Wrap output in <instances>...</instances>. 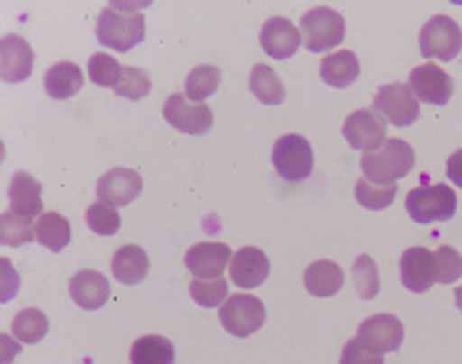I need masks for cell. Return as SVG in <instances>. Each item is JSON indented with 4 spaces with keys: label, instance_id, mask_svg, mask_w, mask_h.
<instances>
[{
    "label": "cell",
    "instance_id": "obj_36",
    "mask_svg": "<svg viewBox=\"0 0 462 364\" xmlns=\"http://www.w3.org/2000/svg\"><path fill=\"white\" fill-rule=\"evenodd\" d=\"M433 269H436V282L453 285L462 278V255L455 248L440 246L433 253Z\"/></svg>",
    "mask_w": 462,
    "mask_h": 364
},
{
    "label": "cell",
    "instance_id": "obj_22",
    "mask_svg": "<svg viewBox=\"0 0 462 364\" xmlns=\"http://www.w3.org/2000/svg\"><path fill=\"white\" fill-rule=\"evenodd\" d=\"M360 76V61L353 51H336L321 59V80L331 87H351Z\"/></svg>",
    "mask_w": 462,
    "mask_h": 364
},
{
    "label": "cell",
    "instance_id": "obj_28",
    "mask_svg": "<svg viewBox=\"0 0 462 364\" xmlns=\"http://www.w3.org/2000/svg\"><path fill=\"white\" fill-rule=\"evenodd\" d=\"M219 83H222V71H219L217 66H195V68L188 73V78H185V97H188L190 103L202 105L209 96H215Z\"/></svg>",
    "mask_w": 462,
    "mask_h": 364
},
{
    "label": "cell",
    "instance_id": "obj_1",
    "mask_svg": "<svg viewBox=\"0 0 462 364\" xmlns=\"http://www.w3.org/2000/svg\"><path fill=\"white\" fill-rule=\"evenodd\" d=\"M136 8H143V5H134V8L127 3L105 5L100 17H97V41L103 47L120 51V54L142 44L143 34H146V20Z\"/></svg>",
    "mask_w": 462,
    "mask_h": 364
},
{
    "label": "cell",
    "instance_id": "obj_19",
    "mask_svg": "<svg viewBox=\"0 0 462 364\" xmlns=\"http://www.w3.org/2000/svg\"><path fill=\"white\" fill-rule=\"evenodd\" d=\"M69 294L76 306L86 311H97L110 299V282L103 272L96 269H80L69 282Z\"/></svg>",
    "mask_w": 462,
    "mask_h": 364
},
{
    "label": "cell",
    "instance_id": "obj_16",
    "mask_svg": "<svg viewBox=\"0 0 462 364\" xmlns=\"http://www.w3.org/2000/svg\"><path fill=\"white\" fill-rule=\"evenodd\" d=\"M231 250L224 243L208 241V243H198L185 253V268L190 269L195 279H217L222 278V272L231 262Z\"/></svg>",
    "mask_w": 462,
    "mask_h": 364
},
{
    "label": "cell",
    "instance_id": "obj_12",
    "mask_svg": "<svg viewBox=\"0 0 462 364\" xmlns=\"http://www.w3.org/2000/svg\"><path fill=\"white\" fill-rule=\"evenodd\" d=\"M409 87L416 100L426 105H446L453 97V78L436 64L416 66L409 76Z\"/></svg>",
    "mask_w": 462,
    "mask_h": 364
},
{
    "label": "cell",
    "instance_id": "obj_5",
    "mask_svg": "<svg viewBox=\"0 0 462 364\" xmlns=\"http://www.w3.org/2000/svg\"><path fill=\"white\" fill-rule=\"evenodd\" d=\"M273 166L287 182H304L314 170L311 143L300 134H287L273 146Z\"/></svg>",
    "mask_w": 462,
    "mask_h": 364
},
{
    "label": "cell",
    "instance_id": "obj_27",
    "mask_svg": "<svg viewBox=\"0 0 462 364\" xmlns=\"http://www.w3.org/2000/svg\"><path fill=\"white\" fill-rule=\"evenodd\" d=\"M251 93H254L263 105H280L285 103V86L271 66L255 64L251 68V78H248Z\"/></svg>",
    "mask_w": 462,
    "mask_h": 364
},
{
    "label": "cell",
    "instance_id": "obj_34",
    "mask_svg": "<svg viewBox=\"0 0 462 364\" xmlns=\"http://www.w3.org/2000/svg\"><path fill=\"white\" fill-rule=\"evenodd\" d=\"M122 71H125V66H122L117 59H112L110 54L90 56L88 76L96 86L117 90V86H120V80H122Z\"/></svg>",
    "mask_w": 462,
    "mask_h": 364
},
{
    "label": "cell",
    "instance_id": "obj_41",
    "mask_svg": "<svg viewBox=\"0 0 462 364\" xmlns=\"http://www.w3.org/2000/svg\"><path fill=\"white\" fill-rule=\"evenodd\" d=\"M455 304H457V309L462 311V287H455Z\"/></svg>",
    "mask_w": 462,
    "mask_h": 364
},
{
    "label": "cell",
    "instance_id": "obj_35",
    "mask_svg": "<svg viewBox=\"0 0 462 364\" xmlns=\"http://www.w3.org/2000/svg\"><path fill=\"white\" fill-rule=\"evenodd\" d=\"M86 223L88 229L97 236H115L122 226V216L117 212V206L105 205V202H96L86 209Z\"/></svg>",
    "mask_w": 462,
    "mask_h": 364
},
{
    "label": "cell",
    "instance_id": "obj_7",
    "mask_svg": "<svg viewBox=\"0 0 462 364\" xmlns=\"http://www.w3.org/2000/svg\"><path fill=\"white\" fill-rule=\"evenodd\" d=\"M419 47L426 59H440L443 64L453 61L462 51V30L453 17L433 15L423 24Z\"/></svg>",
    "mask_w": 462,
    "mask_h": 364
},
{
    "label": "cell",
    "instance_id": "obj_23",
    "mask_svg": "<svg viewBox=\"0 0 462 364\" xmlns=\"http://www.w3.org/2000/svg\"><path fill=\"white\" fill-rule=\"evenodd\" d=\"M80 87H83V71H80V66L71 64V61L49 66L44 73V90L54 100H69L80 93Z\"/></svg>",
    "mask_w": 462,
    "mask_h": 364
},
{
    "label": "cell",
    "instance_id": "obj_30",
    "mask_svg": "<svg viewBox=\"0 0 462 364\" xmlns=\"http://www.w3.org/2000/svg\"><path fill=\"white\" fill-rule=\"evenodd\" d=\"M397 185H377V182H370L365 177H360L356 182V199H358L360 206H365L370 212H383L394 202L397 197Z\"/></svg>",
    "mask_w": 462,
    "mask_h": 364
},
{
    "label": "cell",
    "instance_id": "obj_13",
    "mask_svg": "<svg viewBox=\"0 0 462 364\" xmlns=\"http://www.w3.org/2000/svg\"><path fill=\"white\" fill-rule=\"evenodd\" d=\"M34 51L23 34H5L0 41V73L5 83H23L32 76Z\"/></svg>",
    "mask_w": 462,
    "mask_h": 364
},
{
    "label": "cell",
    "instance_id": "obj_29",
    "mask_svg": "<svg viewBox=\"0 0 462 364\" xmlns=\"http://www.w3.org/2000/svg\"><path fill=\"white\" fill-rule=\"evenodd\" d=\"M49 332V318L40 309H24L13 318V335L24 345L40 342Z\"/></svg>",
    "mask_w": 462,
    "mask_h": 364
},
{
    "label": "cell",
    "instance_id": "obj_24",
    "mask_svg": "<svg viewBox=\"0 0 462 364\" xmlns=\"http://www.w3.org/2000/svg\"><path fill=\"white\" fill-rule=\"evenodd\" d=\"M304 287L311 296H334L341 292L343 287V269L334 260H317L311 262L307 272H304Z\"/></svg>",
    "mask_w": 462,
    "mask_h": 364
},
{
    "label": "cell",
    "instance_id": "obj_10",
    "mask_svg": "<svg viewBox=\"0 0 462 364\" xmlns=\"http://www.w3.org/2000/svg\"><path fill=\"white\" fill-rule=\"evenodd\" d=\"M356 338L377 355H387V352H397L399 345L404 342V325L394 314H377L358 325Z\"/></svg>",
    "mask_w": 462,
    "mask_h": 364
},
{
    "label": "cell",
    "instance_id": "obj_32",
    "mask_svg": "<svg viewBox=\"0 0 462 364\" xmlns=\"http://www.w3.org/2000/svg\"><path fill=\"white\" fill-rule=\"evenodd\" d=\"M353 285L360 299L370 301L380 294V269L370 255H358V260L353 265Z\"/></svg>",
    "mask_w": 462,
    "mask_h": 364
},
{
    "label": "cell",
    "instance_id": "obj_38",
    "mask_svg": "<svg viewBox=\"0 0 462 364\" xmlns=\"http://www.w3.org/2000/svg\"><path fill=\"white\" fill-rule=\"evenodd\" d=\"M341 364H383V355L367 350L358 338H353V341L346 342V348H343Z\"/></svg>",
    "mask_w": 462,
    "mask_h": 364
},
{
    "label": "cell",
    "instance_id": "obj_33",
    "mask_svg": "<svg viewBox=\"0 0 462 364\" xmlns=\"http://www.w3.org/2000/svg\"><path fill=\"white\" fill-rule=\"evenodd\" d=\"M190 296L202 309H215V306H222L224 301L229 299V285H226L224 278L192 279Z\"/></svg>",
    "mask_w": 462,
    "mask_h": 364
},
{
    "label": "cell",
    "instance_id": "obj_17",
    "mask_svg": "<svg viewBox=\"0 0 462 364\" xmlns=\"http://www.w3.org/2000/svg\"><path fill=\"white\" fill-rule=\"evenodd\" d=\"M399 272H402V282L409 292L426 294L436 282V269H433V253L429 248L414 246L404 250L402 260H399Z\"/></svg>",
    "mask_w": 462,
    "mask_h": 364
},
{
    "label": "cell",
    "instance_id": "obj_6",
    "mask_svg": "<svg viewBox=\"0 0 462 364\" xmlns=\"http://www.w3.org/2000/svg\"><path fill=\"white\" fill-rule=\"evenodd\" d=\"M219 321L224 331L236 335V338H248L263 328L265 306L263 301L255 299L251 294H231L229 299L219 306Z\"/></svg>",
    "mask_w": 462,
    "mask_h": 364
},
{
    "label": "cell",
    "instance_id": "obj_14",
    "mask_svg": "<svg viewBox=\"0 0 462 364\" xmlns=\"http://www.w3.org/2000/svg\"><path fill=\"white\" fill-rule=\"evenodd\" d=\"M142 175L132 168H112L97 180V197L110 206H127L142 195Z\"/></svg>",
    "mask_w": 462,
    "mask_h": 364
},
{
    "label": "cell",
    "instance_id": "obj_26",
    "mask_svg": "<svg viewBox=\"0 0 462 364\" xmlns=\"http://www.w3.org/2000/svg\"><path fill=\"white\" fill-rule=\"evenodd\" d=\"M129 359L132 364H173L176 350L163 335H143L132 345Z\"/></svg>",
    "mask_w": 462,
    "mask_h": 364
},
{
    "label": "cell",
    "instance_id": "obj_2",
    "mask_svg": "<svg viewBox=\"0 0 462 364\" xmlns=\"http://www.w3.org/2000/svg\"><path fill=\"white\" fill-rule=\"evenodd\" d=\"M416 153L411 143L404 139H387L380 149L367 150L360 159V168L365 173V180L377 185H397V180L407 177L414 170Z\"/></svg>",
    "mask_w": 462,
    "mask_h": 364
},
{
    "label": "cell",
    "instance_id": "obj_39",
    "mask_svg": "<svg viewBox=\"0 0 462 364\" xmlns=\"http://www.w3.org/2000/svg\"><path fill=\"white\" fill-rule=\"evenodd\" d=\"M446 175H448V180L453 182L455 187H460L462 190V150H455L453 156L448 159Z\"/></svg>",
    "mask_w": 462,
    "mask_h": 364
},
{
    "label": "cell",
    "instance_id": "obj_25",
    "mask_svg": "<svg viewBox=\"0 0 462 364\" xmlns=\"http://www.w3.org/2000/svg\"><path fill=\"white\" fill-rule=\"evenodd\" d=\"M34 233L42 246L51 253H61L71 243V223L64 214L56 212H44L34 223Z\"/></svg>",
    "mask_w": 462,
    "mask_h": 364
},
{
    "label": "cell",
    "instance_id": "obj_11",
    "mask_svg": "<svg viewBox=\"0 0 462 364\" xmlns=\"http://www.w3.org/2000/svg\"><path fill=\"white\" fill-rule=\"evenodd\" d=\"M343 136L353 149L367 153L387 141V122L374 110H356L343 122Z\"/></svg>",
    "mask_w": 462,
    "mask_h": 364
},
{
    "label": "cell",
    "instance_id": "obj_4",
    "mask_svg": "<svg viewBox=\"0 0 462 364\" xmlns=\"http://www.w3.org/2000/svg\"><path fill=\"white\" fill-rule=\"evenodd\" d=\"M300 32H302V40L310 51L324 54V51L338 47L343 41L346 20L334 8L319 5V8H311L310 13H304L302 23H300Z\"/></svg>",
    "mask_w": 462,
    "mask_h": 364
},
{
    "label": "cell",
    "instance_id": "obj_15",
    "mask_svg": "<svg viewBox=\"0 0 462 364\" xmlns=\"http://www.w3.org/2000/svg\"><path fill=\"white\" fill-rule=\"evenodd\" d=\"M231 282L241 289H254L261 287L271 275V260L261 248L246 246L234 253L229 262Z\"/></svg>",
    "mask_w": 462,
    "mask_h": 364
},
{
    "label": "cell",
    "instance_id": "obj_20",
    "mask_svg": "<svg viewBox=\"0 0 462 364\" xmlns=\"http://www.w3.org/2000/svg\"><path fill=\"white\" fill-rule=\"evenodd\" d=\"M10 212L24 216V219H34L42 216L44 205H42V185L40 180H34L32 175L15 173L10 180Z\"/></svg>",
    "mask_w": 462,
    "mask_h": 364
},
{
    "label": "cell",
    "instance_id": "obj_31",
    "mask_svg": "<svg viewBox=\"0 0 462 364\" xmlns=\"http://www.w3.org/2000/svg\"><path fill=\"white\" fill-rule=\"evenodd\" d=\"M32 238H37L32 229V219H24V216L15 214V212H3L0 219V241L3 246L20 248L24 243H30Z\"/></svg>",
    "mask_w": 462,
    "mask_h": 364
},
{
    "label": "cell",
    "instance_id": "obj_3",
    "mask_svg": "<svg viewBox=\"0 0 462 364\" xmlns=\"http://www.w3.org/2000/svg\"><path fill=\"white\" fill-rule=\"evenodd\" d=\"M407 212L416 223L450 222L457 212V195L448 185H426L407 195Z\"/></svg>",
    "mask_w": 462,
    "mask_h": 364
},
{
    "label": "cell",
    "instance_id": "obj_8",
    "mask_svg": "<svg viewBox=\"0 0 462 364\" xmlns=\"http://www.w3.org/2000/svg\"><path fill=\"white\" fill-rule=\"evenodd\" d=\"M373 107L380 117H384V122H390L394 127H409L421 114V105L411 93V87L404 83H387L380 87Z\"/></svg>",
    "mask_w": 462,
    "mask_h": 364
},
{
    "label": "cell",
    "instance_id": "obj_21",
    "mask_svg": "<svg viewBox=\"0 0 462 364\" xmlns=\"http://www.w3.org/2000/svg\"><path fill=\"white\" fill-rule=\"evenodd\" d=\"M112 275L122 285H139L149 275V255L139 246H122L112 255Z\"/></svg>",
    "mask_w": 462,
    "mask_h": 364
},
{
    "label": "cell",
    "instance_id": "obj_37",
    "mask_svg": "<svg viewBox=\"0 0 462 364\" xmlns=\"http://www.w3.org/2000/svg\"><path fill=\"white\" fill-rule=\"evenodd\" d=\"M149 90H152L149 73L143 68H136V66H125L120 86H117V96L127 97V100H142V97L149 96Z\"/></svg>",
    "mask_w": 462,
    "mask_h": 364
},
{
    "label": "cell",
    "instance_id": "obj_9",
    "mask_svg": "<svg viewBox=\"0 0 462 364\" xmlns=\"http://www.w3.org/2000/svg\"><path fill=\"white\" fill-rule=\"evenodd\" d=\"M163 117L173 129L183 132V134H208L212 124H215V114L208 105L190 103L183 93L171 96L163 105Z\"/></svg>",
    "mask_w": 462,
    "mask_h": 364
},
{
    "label": "cell",
    "instance_id": "obj_18",
    "mask_svg": "<svg viewBox=\"0 0 462 364\" xmlns=\"http://www.w3.org/2000/svg\"><path fill=\"white\" fill-rule=\"evenodd\" d=\"M300 44H302V32L285 17H271L261 27V47L265 54H271L278 61L295 56Z\"/></svg>",
    "mask_w": 462,
    "mask_h": 364
},
{
    "label": "cell",
    "instance_id": "obj_40",
    "mask_svg": "<svg viewBox=\"0 0 462 364\" xmlns=\"http://www.w3.org/2000/svg\"><path fill=\"white\" fill-rule=\"evenodd\" d=\"M3 275H5V292H3V301H8L13 294H17V289H20V278H17V272H13V268H10V260H3Z\"/></svg>",
    "mask_w": 462,
    "mask_h": 364
}]
</instances>
